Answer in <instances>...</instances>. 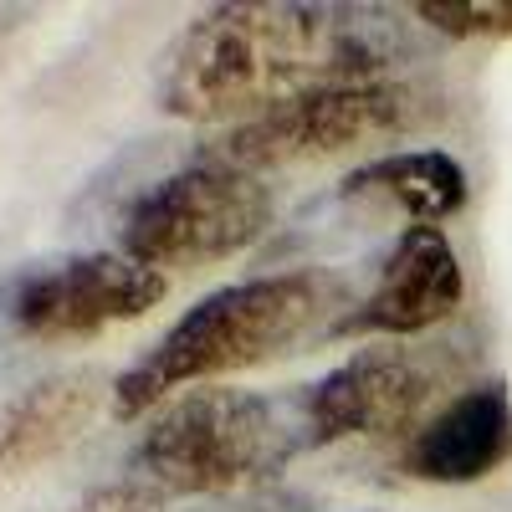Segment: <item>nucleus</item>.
<instances>
[{
    "label": "nucleus",
    "mask_w": 512,
    "mask_h": 512,
    "mask_svg": "<svg viewBox=\"0 0 512 512\" xmlns=\"http://www.w3.org/2000/svg\"><path fill=\"white\" fill-rule=\"evenodd\" d=\"M272 226V190L262 175L195 159L149 185L118 226L123 256L164 267H210L246 251Z\"/></svg>",
    "instance_id": "obj_5"
},
{
    "label": "nucleus",
    "mask_w": 512,
    "mask_h": 512,
    "mask_svg": "<svg viewBox=\"0 0 512 512\" xmlns=\"http://www.w3.org/2000/svg\"><path fill=\"white\" fill-rule=\"evenodd\" d=\"M344 195H384L405 216H415V226H436L472 200V180H466L461 159H451L446 149H400L354 169L344 180Z\"/></svg>",
    "instance_id": "obj_11"
},
{
    "label": "nucleus",
    "mask_w": 512,
    "mask_h": 512,
    "mask_svg": "<svg viewBox=\"0 0 512 512\" xmlns=\"http://www.w3.org/2000/svg\"><path fill=\"white\" fill-rule=\"evenodd\" d=\"M344 303H349L344 277L323 267H292L216 287L185 318H175V328L134 369L113 379V415L134 420L175 390H185V384L267 364L297 349L303 338H313L328 318L338 323Z\"/></svg>",
    "instance_id": "obj_2"
},
{
    "label": "nucleus",
    "mask_w": 512,
    "mask_h": 512,
    "mask_svg": "<svg viewBox=\"0 0 512 512\" xmlns=\"http://www.w3.org/2000/svg\"><path fill=\"white\" fill-rule=\"evenodd\" d=\"M446 369L436 349L369 344L333 364L303 395V431L313 446L349 436H390L420 420V410L441 395Z\"/></svg>",
    "instance_id": "obj_7"
},
{
    "label": "nucleus",
    "mask_w": 512,
    "mask_h": 512,
    "mask_svg": "<svg viewBox=\"0 0 512 512\" xmlns=\"http://www.w3.org/2000/svg\"><path fill=\"white\" fill-rule=\"evenodd\" d=\"M405 16L441 36H512V0H415Z\"/></svg>",
    "instance_id": "obj_12"
},
{
    "label": "nucleus",
    "mask_w": 512,
    "mask_h": 512,
    "mask_svg": "<svg viewBox=\"0 0 512 512\" xmlns=\"http://www.w3.org/2000/svg\"><path fill=\"white\" fill-rule=\"evenodd\" d=\"M512 456V395L507 384L487 379L456 390L420 431L405 441L400 466L431 487H472L502 472Z\"/></svg>",
    "instance_id": "obj_9"
},
{
    "label": "nucleus",
    "mask_w": 512,
    "mask_h": 512,
    "mask_svg": "<svg viewBox=\"0 0 512 512\" xmlns=\"http://www.w3.org/2000/svg\"><path fill=\"white\" fill-rule=\"evenodd\" d=\"M420 41L390 6L236 0L185 26L159 77V108L190 123H246L323 88L384 82Z\"/></svg>",
    "instance_id": "obj_1"
},
{
    "label": "nucleus",
    "mask_w": 512,
    "mask_h": 512,
    "mask_svg": "<svg viewBox=\"0 0 512 512\" xmlns=\"http://www.w3.org/2000/svg\"><path fill=\"white\" fill-rule=\"evenodd\" d=\"M303 405L287 415L256 390H195L149 420L128 472L159 497H210L277 477L303 446Z\"/></svg>",
    "instance_id": "obj_3"
},
{
    "label": "nucleus",
    "mask_w": 512,
    "mask_h": 512,
    "mask_svg": "<svg viewBox=\"0 0 512 512\" xmlns=\"http://www.w3.org/2000/svg\"><path fill=\"white\" fill-rule=\"evenodd\" d=\"M466 303V277L441 226H405L384 256L374 292L354 313L333 323V333H374V338H410L446 323Z\"/></svg>",
    "instance_id": "obj_8"
},
{
    "label": "nucleus",
    "mask_w": 512,
    "mask_h": 512,
    "mask_svg": "<svg viewBox=\"0 0 512 512\" xmlns=\"http://www.w3.org/2000/svg\"><path fill=\"white\" fill-rule=\"evenodd\" d=\"M164 272L123 251L36 262L0 282V364L11 344H82L164 303Z\"/></svg>",
    "instance_id": "obj_6"
},
{
    "label": "nucleus",
    "mask_w": 512,
    "mask_h": 512,
    "mask_svg": "<svg viewBox=\"0 0 512 512\" xmlns=\"http://www.w3.org/2000/svg\"><path fill=\"white\" fill-rule=\"evenodd\" d=\"M436 118V98L420 82H359V88H323L272 113H256L246 123L221 128L200 144V159L246 169V175H272L292 164H318L359 144L400 139L410 128Z\"/></svg>",
    "instance_id": "obj_4"
},
{
    "label": "nucleus",
    "mask_w": 512,
    "mask_h": 512,
    "mask_svg": "<svg viewBox=\"0 0 512 512\" xmlns=\"http://www.w3.org/2000/svg\"><path fill=\"white\" fill-rule=\"evenodd\" d=\"M67 512H164V497L144 482H113V487H98L82 502H72Z\"/></svg>",
    "instance_id": "obj_13"
},
{
    "label": "nucleus",
    "mask_w": 512,
    "mask_h": 512,
    "mask_svg": "<svg viewBox=\"0 0 512 512\" xmlns=\"http://www.w3.org/2000/svg\"><path fill=\"white\" fill-rule=\"evenodd\" d=\"M103 395H113V384L98 369H67L11 395L0 405V477H21L67 451L93 425Z\"/></svg>",
    "instance_id": "obj_10"
}]
</instances>
